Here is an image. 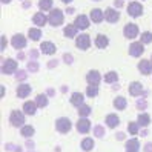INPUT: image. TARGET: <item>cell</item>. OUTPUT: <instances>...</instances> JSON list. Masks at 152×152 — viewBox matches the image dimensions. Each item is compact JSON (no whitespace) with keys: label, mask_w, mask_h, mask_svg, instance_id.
<instances>
[{"label":"cell","mask_w":152,"mask_h":152,"mask_svg":"<svg viewBox=\"0 0 152 152\" xmlns=\"http://www.w3.org/2000/svg\"><path fill=\"white\" fill-rule=\"evenodd\" d=\"M63 19H65V15H63V11L61 10H51L49 15H48V22L51 26H58L63 23Z\"/></svg>","instance_id":"1"},{"label":"cell","mask_w":152,"mask_h":152,"mask_svg":"<svg viewBox=\"0 0 152 152\" xmlns=\"http://www.w3.org/2000/svg\"><path fill=\"white\" fill-rule=\"evenodd\" d=\"M17 61L12 60V58H8L3 61V65H2V72L3 74H15L17 72Z\"/></svg>","instance_id":"2"},{"label":"cell","mask_w":152,"mask_h":152,"mask_svg":"<svg viewBox=\"0 0 152 152\" xmlns=\"http://www.w3.org/2000/svg\"><path fill=\"white\" fill-rule=\"evenodd\" d=\"M10 121L12 126H23V123H25V115L23 112L20 111H12L11 115H10Z\"/></svg>","instance_id":"3"},{"label":"cell","mask_w":152,"mask_h":152,"mask_svg":"<svg viewBox=\"0 0 152 152\" xmlns=\"http://www.w3.org/2000/svg\"><path fill=\"white\" fill-rule=\"evenodd\" d=\"M56 126H57V131L60 132V134H66V132H69V129H71V121H69V118H65V117H61V118H58L57 121H56Z\"/></svg>","instance_id":"4"},{"label":"cell","mask_w":152,"mask_h":152,"mask_svg":"<svg viewBox=\"0 0 152 152\" xmlns=\"http://www.w3.org/2000/svg\"><path fill=\"white\" fill-rule=\"evenodd\" d=\"M75 45H77V48L78 49H88L89 46H91V39H89V35L88 34H80L77 40H75Z\"/></svg>","instance_id":"5"},{"label":"cell","mask_w":152,"mask_h":152,"mask_svg":"<svg viewBox=\"0 0 152 152\" xmlns=\"http://www.w3.org/2000/svg\"><path fill=\"white\" fill-rule=\"evenodd\" d=\"M123 34H124L126 39H135L138 35V26L134 25V23H128L123 29Z\"/></svg>","instance_id":"6"},{"label":"cell","mask_w":152,"mask_h":152,"mask_svg":"<svg viewBox=\"0 0 152 152\" xmlns=\"http://www.w3.org/2000/svg\"><path fill=\"white\" fill-rule=\"evenodd\" d=\"M129 94H131L132 97H138V95H146L148 92L145 91V89H143L141 83L134 82V83H131V85H129Z\"/></svg>","instance_id":"7"},{"label":"cell","mask_w":152,"mask_h":152,"mask_svg":"<svg viewBox=\"0 0 152 152\" xmlns=\"http://www.w3.org/2000/svg\"><path fill=\"white\" fill-rule=\"evenodd\" d=\"M128 14H129L131 17H140V15L143 14V6H141V3H137V2L129 3V6H128Z\"/></svg>","instance_id":"8"},{"label":"cell","mask_w":152,"mask_h":152,"mask_svg":"<svg viewBox=\"0 0 152 152\" xmlns=\"http://www.w3.org/2000/svg\"><path fill=\"white\" fill-rule=\"evenodd\" d=\"M11 45L15 49H23L26 46V39L23 34H15L14 37L11 39Z\"/></svg>","instance_id":"9"},{"label":"cell","mask_w":152,"mask_h":152,"mask_svg":"<svg viewBox=\"0 0 152 152\" xmlns=\"http://www.w3.org/2000/svg\"><path fill=\"white\" fill-rule=\"evenodd\" d=\"M100 80H102V75H100L98 71H89L88 75H86V82L89 85H92V86H98Z\"/></svg>","instance_id":"10"},{"label":"cell","mask_w":152,"mask_h":152,"mask_svg":"<svg viewBox=\"0 0 152 152\" xmlns=\"http://www.w3.org/2000/svg\"><path fill=\"white\" fill-rule=\"evenodd\" d=\"M143 52H145V49H143V43H140V42H134L129 46V54L132 57H140Z\"/></svg>","instance_id":"11"},{"label":"cell","mask_w":152,"mask_h":152,"mask_svg":"<svg viewBox=\"0 0 152 152\" xmlns=\"http://www.w3.org/2000/svg\"><path fill=\"white\" fill-rule=\"evenodd\" d=\"M118 19H120L118 11L112 10V8H108V10L104 11V20H106V22H109V23H115V22H118Z\"/></svg>","instance_id":"12"},{"label":"cell","mask_w":152,"mask_h":152,"mask_svg":"<svg viewBox=\"0 0 152 152\" xmlns=\"http://www.w3.org/2000/svg\"><path fill=\"white\" fill-rule=\"evenodd\" d=\"M89 129H91V121L88 118H80L77 121V131L80 134H86V132H89Z\"/></svg>","instance_id":"13"},{"label":"cell","mask_w":152,"mask_h":152,"mask_svg":"<svg viewBox=\"0 0 152 152\" xmlns=\"http://www.w3.org/2000/svg\"><path fill=\"white\" fill-rule=\"evenodd\" d=\"M138 71L143 74V75H148L152 72V61L149 60H141L138 63Z\"/></svg>","instance_id":"14"},{"label":"cell","mask_w":152,"mask_h":152,"mask_svg":"<svg viewBox=\"0 0 152 152\" xmlns=\"http://www.w3.org/2000/svg\"><path fill=\"white\" fill-rule=\"evenodd\" d=\"M40 49H42L43 54H46V56H52V54H56V51H57L56 49V45L51 43V42H43Z\"/></svg>","instance_id":"15"},{"label":"cell","mask_w":152,"mask_h":152,"mask_svg":"<svg viewBox=\"0 0 152 152\" xmlns=\"http://www.w3.org/2000/svg\"><path fill=\"white\" fill-rule=\"evenodd\" d=\"M74 25L77 26L78 29H86V28H89V19L86 15H77Z\"/></svg>","instance_id":"16"},{"label":"cell","mask_w":152,"mask_h":152,"mask_svg":"<svg viewBox=\"0 0 152 152\" xmlns=\"http://www.w3.org/2000/svg\"><path fill=\"white\" fill-rule=\"evenodd\" d=\"M91 20L94 23H100L104 20V12L102 10H98V8H95V10L91 11Z\"/></svg>","instance_id":"17"},{"label":"cell","mask_w":152,"mask_h":152,"mask_svg":"<svg viewBox=\"0 0 152 152\" xmlns=\"http://www.w3.org/2000/svg\"><path fill=\"white\" fill-rule=\"evenodd\" d=\"M109 45V39L106 37V35L103 34H98L97 37H95V46L97 48H100V49H104L106 46Z\"/></svg>","instance_id":"18"},{"label":"cell","mask_w":152,"mask_h":152,"mask_svg":"<svg viewBox=\"0 0 152 152\" xmlns=\"http://www.w3.org/2000/svg\"><path fill=\"white\" fill-rule=\"evenodd\" d=\"M31 94V86L29 85H19V88H17V97H20V98H25V97H28Z\"/></svg>","instance_id":"19"},{"label":"cell","mask_w":152,"mask_h":152,"mask_svg":"<svg viewBox=\"0 0 152 152\" xmlns=\"http://www.w3.org/2000/svg\"><path fill=\"white\" fill-rule=\"evenodd\" d=\"M37 103L35 102H25V104H23V112L25 114H29V115H34L35 114V111H37Z\"/></svg>","instance_id":"20"},{"label":"cell","mask_w":152,"mask_h":152,"mask_svg":"<svg viewBox=\"0 0 152 152\" xmlns=\"http://www.w3.org/2000/svg\"><path fill=\"white\" fill-rule=\"evenodd\" d=\"M83 94H80V92H74L72 95H71V103H72V106H83Z\"/></svg>","instance_id":"21"},{"label":"cell","mask_w":152,"mask_h":152,"mask_svg":"<svg viewBox=\"0 0 152 152\" xmlns=\"http://www.w3.org/2000/svg\"><path fill=\"white\" fill-rule=\"evenodd\" d=\"M140 149V143L137 138H132L126 143V152H138Z\"/></svg>","instance_id":"22"},{"label":"cell","mask_w":152,"mask_h":152,"mask_svg":"<svg viewBox=\"0 0 152 152\" xmlns=\"http://www.w3.org/2000/svg\"><path fill=\"white\" fill-rule=\"evenodd\" d=\"M118 123H120L118 115H115V114H109L108 117H106V124H108L109 128H117V126H118Z\"/></svg>","instance_id":"23"},{"label":"cell","mask_w":152,"mask_h":152,"mask_svg":"<svg viewBox=\"0 0 152 152\" xmlns=\"http://www.w3.org/2000/svg\"><path fill=\"white\" fill-rule=\"evenodd\" d=\"M32 22L37 25V26H43L45 23L48 22V17L45 15L43 12H37V14H34V17H32Z\"/></svg>","instance_id":"24"},{"label":"cell","mask_w":152,"mask_h":152,"mask_svg":"<svg viewBox=\"0 0 152 152\" xmlns=\"http://www.w3.org/2000/svg\"><path fill=\"white\" fill-rule=\"evenodd\" d=\"M77 31H78V28H77L75 25H68L66 28L63 29V34L66 35V37L72 39V37H75V35H77Z\"/></svg>","instance_id":"25"},{"label":"cell","mask_w":152,"mask_h":152,"mask_svg":"<svg viewBox=\"0 0 152 152\" xmlns=\"http://www.w3.org/2000/svg\"><path fill=\"white\" fill-rule=\"evenodd\" d=\"M114 106H115L117 109H124V108L128 106L126 98H124V97H117V98L114 100Z\"/></svg>","instance_id":"26"},{"label":"cell","mask_w":152,"mask_h":152,"mask_svg":"<svg viewBox=\"0 0 152 152\" xmlns=\"http://www.w3.org/2000/svg\"><path fill=\"white\" fill-rule=\"evenodd\" d=\"M137 123H138V126H148V124L151 123V117L148 114H140Z\"/></svg>","instance_id":"27"},{"label":"cell","mask_w":152,"mask_h":152,"mask_svg":"<svg viewBox=\"0 0 152 152\" xmlns=\"http://www.w3.org/2000/svg\"><path fill=\"white\" fill-rule=\"evenodd\" d=\"M20 132H22V135H23V137L29 138V137H32V135H34V132H35V131H34V128L31 126V124H26V126H23V128H22V131H20Z\"/></svg>","instance_id":"28"},{"label":"cell","mask_w":152,"mask_h":152,"mask_svg":"<svg viewBox=\"0 0 152 152\" xmlns=\"http://www.w3.org/2000/svg\"><path fill=\"white\" fill-rule=\"evenodd\" d=\"M118 80V74L115 72V71H111V72H108L104 75V82L106 83H115Z\"/></svg>","instance_id":"29"},{"label":"cell","mask_w":152,"mask_h":152,"mask_svg":"<svg viewBox=\"0 0 152 152\" xmlns=\"http://www.w3.org/2000/svg\"><path fill=\"white\" fill-rule=\"evenodd\" d=\"M34 102L37 103L39 108H45V106L48 104V97H46V95H43V94H40V95L35 97V100H34Z\"/></svg>","instance_id":"30"},{"label":"cell","mask_w":152,"mask_h":152,"mask_svg":"<svg viewBox=\"0 0 152 152\" xmlns=\"http://www.w3.org/2000/svg\"><path fill=\"white\" fill-rule=\"evenodd\" d=\"M28 35H29V39L31 40H40V37H42V32H40V29H37V28H31L29 29V32H28Z\"/></svg>","instance_id":"31"},{"label":"cell","mask_w":152,"mask_h":152,"mask_svg":"<svg viewBox=\"0 0 152 152\" xmlns=\"http://www.w3.org/2000/svg\"><path fill=\"white\" fill-rule=\"evenodd\" d=\"M89 114H91V108H89L88 104H83V106H80V108H78V115L82 118H86Z\"/></svg>","instance_id":"32"},{"label":"cell","mask_w":152,"mask_h":152,"mask_svg":"<svg viewBox=\"0 0 152 152\" xmlns=\"http://www.w3.org/2000/svg\"><path fill=\"white\" fill-rule=\"evenodd\" d=\"M80 146H82L83 151H91V149L94 148V140H92V138H85Z\"/></svg>","instance_id":"33"},{"label":"cell","mask_w":152,"mask_h":152,"mask_svg":"<svg viewBox=\"0 0 152 152\" xmlns=\"http://www.w3.org/2000/svg\"><path fill=\"white\" fill-rule=\"evenodd\" d=\"M39 6L42 11H48L52 8V0H40L39 2Z\"/></svg>","instance_id":"34"},{"label":"cell","mask_w":152,"mask_h":152,"mask_svg":"<svg viewBox=\"0 0 152 152\" xmlns=\"http://www.w3.org/2000/svg\"><path fill=\"white\" fill-rule=\"evenodd\" d=\"M128 131H129L131 135H137V134H138V123L131 121V123L128 124Z\"/></svg>","instance_id":"35"},{"label":"cell","mask_w":152,"mask_h":152,"mask_svg":"<svg viewBox=\"0 0 152 152\" xmlns=\"http://www.w3.org/2000/svg\"><path fill=\"white\" fill-rule=\"evenodd\" d=\"M94 135H95L97 138H103V135H104V128L102 126V124H97V126L94 128Z\"/></svg>","instance_id":"36"},{"label":"cell","mask_w":152,"mask_h":152,"mask_svg":"<svg viewBox=\"0 0 152 152\" xmlns=\"http://www.w3.org/2000/svg\"><path fill=\"white\" fill-rule=\"evenodd\" d=\"M97 94H98V88H97V86L89 85V86L86 88V95H88V97H95Z\"/></svg>","instance_id":"37"},{"label":"cell","mask_w":152,"mask_h":152,"mask_svg":"<svg viewBox=\"0 0 152 152\" xmlns=\"http://www.w3.org/2000/svg\"><path fill=\"white\" fill-rule=\"evenodd\" d=\"M152 42V32H149V31H146V32H143L141 34V43H151Z\"/></svg>","instance_id":"38"},{"label":"cell","mask_w":152,"mask_h":152,"mask_svg":"<svg viewBox=\"0 0 152 152\" xmlns=\"http://www.w3.org/2000/svg\"><path fill=\"white\" fill-rule=\"evenodd\" d=\"M135 106H137V109H140V111H145V109L148 108V103H146L145 98H138L137 103H135Z\"/></svg>","instance_id":"39"},{"label":"cell","mask_w":152,"mask_h":152,"mask_svg":"<svg viewBox=\"0 0 152 152\" xmlns=\"http://www.w3.org/2000/svg\"><path fill=\"white\" fill-rule=\"evenodd\" d=\"M28 71H31V72H37V71H39V63H37V61L31 60L28 63Z\"/></svg>","instance_id":"40"},{"label":"cell","mask_w":152,"mask_h":152,"mask_svg":"<svg viewBox=\"0 0 152 152\" xmlns=\"http://www.w3.org/2000/svg\"><path fill=\"white\" fill-rule=\"evenodd\" d=\"M25 78H26V71L20 69V71H17V72H15V80H19V82H23Z\"/></svg>","instance_id":"41"},{"label":"cell","mask_w":152,"mask_h":152,"mask_svg":"<svg viewBox=\"0 0 152 152\" xmlns=\"http://www.w3.org/2000/svg\"><path fill=\"white\" fill-rule=\"evenodd\" d=\"M6 151H14V152H22V148L20 146H15V145H11V143H8L5 146Z\"/></svg>","instance_id":"42"},{"label":"cell","mask_w":152,"mask_h":152,"mask_svg":"<svg viewBox=\"0 0 152 152\" xmlns=\"http://www.w3.org/2000/svg\"><path fill=\"white\" fill-rule=\"evenodd\" d=\"M63 61H65L66 65H72L74 58H72V56H71V54H65V56H63Z\"/></svg>","instance_id":"43"},{"label":"cell","mask_w":152,"mask_h":152,"mask_svg":"<svg viewBox=\"0 0 152 152\" xmlns=\"http://www.w3.org/2000/svg\"><path fill=\"white\" fill-rule=\"evenodd\" d=\"M29 57H31L32 60H34V58L37 60V57H39V51H37V49H31V51H29Z\"/></svg>","instance_id":"44"},{"label":"cell","mask_w":152,"mask_h":152,"mask_svg":"<svg viewBox=\"0 0 152 152\" xmlns=\"http://www.w3.org/2000/svg\"><path fill=\"white\" fill-rule=\"evenodd\" d=\"M57 63H58L57 60H51L49 63H48V68H49V69H54V68L57 66Z\"/></svg>","instance_id":"45"},{"label":"cell","mask_w":152,"mask_h":152,"mask_svg":"<svg viewBox=\"0 0 152 152\" xmlns=\"http://www.w3.org/2000/svg\"><path fill=\"white\" fill-rule=\"evenodd\" d=\"M145 152H152V143H146L145 145Z\"/></svg>","instance_id":"46"},{"label":"cell","mask_w":152,"mask_h":152,"mask_svg":"<svg viewBox=\"0 0 152 152\" xmlns=\"http://www.w3.org/2000/svg\"><path fill=\"white\" fill-rule=\"evenodd\" d=\"M114 5H115V8H123V0H115Z\"/></svg>","instance_id":"47"},{"label":"cell","mask_w":152,"mask_h":152,"mask_svg":"<svg viewBox=\"0 0 152 152\" xmlns=\"http://www.w3.org/2000/svg\"><path fill=\"white\" fill-rule=\"evenodd\" d=\"M5 48H6V37L3 35L2 37V51H5Z\"/></svg>","instance_id":"48"},{"label":"cell","mask_w":152,"mask_h":152,"mask_svg":"<svg viewBox=\"0 0 152 152\" xmlns=\"http://www.w3.org/2000/svg\"><path fill=\"white\" fill-rule=\"evenodd\" d=\"M115 137H117V140H124V134L123 132H117V135H115Z\"/></svg>","instance_id":"49"},{"label":"cell","mask_w":152,"mask_h":152,"mask_svg":"<svg viewBox=\"0 0 152 152\" xmlns=\"http://www.w3.org/2000/svg\"><path fill=\"white\" fill-rule=\"evenodd\" d=\"M17 58H19V60H23V58H25V54H23V52H19V54H17Z\"/></svg>","instance_id":"50"},{"label":"cell","mask_w":152,"mask_h":152,"mask_svg":"<svg viewBox=\"0 0 152 152\" xmlns=\"http://www.w3.org/2000/svg\"><path fill=\"white\" fill-rule=\"evenodd\" d=\"M66 12H68V14H74V12H75V10H74V8H68Z\"/></svg>","instance_id":"51"},{"label":"cell","mask_w":152,"mask_h":152,"mask_svg":"<svg viewBox=\"0 0 152 152\" xmlns=\"http://www.w3.org/2000/svg\"><path fill=\"white\" fill-rule=\"evenodd\" d=\"M26 146H28V148H34V143L31 140H28V141H26Z\"/></svg>","instance_id":"52"},{"label":"cell","mask_w":152,"mask_h":152,"mask_svg":"<svg viewBox=\"0 0 152 152\" xmlns=\"http://www.w3.org/2000/svg\"><path fill=\"white\" fill-rule=\"evenodd\" d=\"M46 92H48V95H54V89H52V88H49Z\"/></svg>","instance_id":"53"},{"label":"cell","mask_w":152,"mask_h":152,"mask_svg":"<svg viewBox=\"0 0 152 152\" xmlns=\"http://www.w3.org/2000/svg\"><path fill=\"white\" fill-rule=\"evenodd\" d=\"M140 134H141V137H146V135H148V131H146V129H145V131H141V132H140Z\"/></svg>","instance_id":"54"},{"label":"cell","mask_w":152,"mask_h":152,"mask_svg":"<svg viewBox=\"0 0 152 152\" xmlns=\"http://www.w3.org/2000/svg\"><path fill=\"white\" fill-rule=\"evenodd\" d=\"M23 6H25V8H29V6H31V2H25Z\"/></svg>","instance_id":"55"},{"label":"cell","mask_w":152,"mask_h":152,"mask_svg":"<svg viewBox=\"0 0 152 152\" xmlns=\"http://www.w3.org/2000/svg\"><path fill=\"white\" fill-rule=\"evenodd\" d=\"M112 91H118V85H114L112 86Z\"/></svg>","instance_id":"56"},{"label":"cell","mask_w":152,"mask_h":152,"mask_svg":"<svg viewBox=\"0 0 152 152\" xmlns=\"http://www.w3.org/2000/svg\"><path fill=\"white\" fill-rule=\"evenodd\" d=\"M2 3H5V5L6 3H11V0H2Z\"/></svg>","instance_id":"57"},{"label":"cell","mask_w":152,"mask_h":152,"mask_svg":"<svg viewBox=\"0 0 152 152\" xmlns=\"http://www.w3.org/2000/svg\"><path fill=\"white\" fill-rule=\"evenodd\" d=\"M61 2H63V3H71L72 0H61Z\"/></svg>","instance_id":"58"}]
</instances>
